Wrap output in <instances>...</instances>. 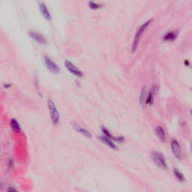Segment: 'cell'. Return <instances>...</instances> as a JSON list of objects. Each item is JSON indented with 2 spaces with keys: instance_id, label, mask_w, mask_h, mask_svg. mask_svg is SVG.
I'll return each mask as SVG.
<instances>
[{
  "instance_id": "obj_18",
  "label": "cell",
  "mask_w": 192,
  "mask_h": 192,
  "mask_svg": "<svg viewBox=\"0 0 192 192\" xmlns=\"http://www.w3.org/2000/svg\"><path fill=\"white\" fill-rule=\"evenodd\" d=\"M7 192H17V190L13 186H10L7 190Z\"/></svg>"
},
{
  "instance_id": "obj_14",
  "label": "cell",
  "mask_w": 192,
  "mask_h": 192,
  "mask_svg": "<svg viewBox=\"0 0 192 192\" xmlns=\"http://www.w3.org/2000/svg\"><path fill=\"white\" fill-rule=\"evenodd\" d=\"M176 34L174 32H168V33H167L164 35V40H165V41H171V40L174 39L176 38Z\"/></svg>"
},
{
  "instance_id": "obj_3",
  "label": "cell",
  "mask_w": 192,
  "mask_h": 192,
  "mask_svg": "<svg viewBox=\"0 0 192 192\" xmlns=\"http://www.w3.org/2000/svg\"><path fill=\"white\" fill-rule=\"evenodd\" d=\"M151 22H152V20H149L148 21H146V23H144L140 27L139 29L138 30V32H137V33H136L135 35V37H134V43H133V45H132V52L135 51L136 47H137V45H138V42H139L141 35H142L143 32H144V30L146 29V28L149 26V24L151 23Z\"/></svg>"
},
{
  "instance_id": "obj_8",
  "label": "cell",
  "mask_w": 192,
  "mask_h": 192,
  "mask_svg": "<svg viewBox=\"0 0 192 192\" xmlns=\"http://www.w3.org/2000/svg\"><path fill=\"white\" fill-rule=\"evenodd\" d=\"M39 9L42 11V15L44 17L47 19V20H50L51 18V16H50V14L49 12V10L47 8L46 5L43 2H39Z\"/></svg>"
},
{
  "instance_id": "obj_7",
  "label": "cell",
  "mask_w": 192,
  "mask_h": 192,
  "mask_svg": "<svg viewBox=\"0 0 192 192\" xmlns=\"http://www.w3.org/2000/svg\"><path fill=\"white\" fill-rule=\"evenodd\" d=\"M29 33L30 36L33 38L34 40H35L37 42H38V43L44 44L45 42H46V39L44 38V37L42 35H41L40 33H38V32L32 31V32H29Z\"/></svg>"
},
{
  "instance_id": "obj_13",
  "label": "cell",
  "mask_w": 192,
  "mask_h": 192,
  "mask_svg": "<svg viewBox=\"0 0 192 192\" xmlns=\"http://www.w3.org/2000/svg\"><path fill=\"white\" fill-rule=\"evenodd\" d=\"M140 103L142 105H144L146 104V88L143 87L142 90V92H141L140 95Z\"/></svg>"
},
{
  "instance_id": "obj_12",
  "label": "cell",
  "mask_w": 192,
  "mask_h": 192,
  "mask_svg": "<svg viewBox=\"0 0 192 192\" xmlns=\"http://www.w3.org/2000/svg\"><path fill=\"white\" fill-rule=\"evenodd\" d=\"M11 129L16 133H18L20 131V124L17 123V121L15 119H12L11 120Z\"/></svg>"
},
{
  "instance_id": "obj_1",
  "label": "cell",
  "mask_w": 192,
  "mask_h": 192,
  "mask_svg": "<svg viewBox=\"0 0 192 192\" xmlns=\"http://www.w3.org/2000/svg\"><path fill=\"white\" fill-rule=\"evenodd\" d=\"M47 106L50 110V118H51V122L53 125H57L59 121V114L58 110H57V106L55 105V103L51 99H48L47 101Z\"/></svg>"
},
{
  "instance_id": "obj_15",
  "label": "cell",
  "mask_w": 192,
  "mask_h": 192,
  "mask_svg": "<svg viewBox=\"0 0 192 192\" xmlns=\"http://www.w3.org/2000/svg\"><path fill=\"white\" fill-rule=\"evenodd\" d=\"M173 173H174V175H175V176L176 177V179H178L179 181H184L185 180V177H184V176L182 175V173L180 172V171H178L177 169H175L173 171Z\"/></svg>"
},
{
  "instance_id": "obj_2",
  "label": "cell",
  "mask_w": 192,
  "mask_h": 192,
  "mask_svg": "<svg viewBox=\"0 0 192 192\" xmlns=\"http://www.w3.org/2000/svg\"><path fill=\"white\" fill-rule=\"evenodd\" d=\"M152 157H153V161H155V163L160 168L164 170L167 169V163H166V160L162 154H161L160 153H158V152H153V154H152Z\"/></svg>"
},
{
  "instance_id": "obj_9",
  "label": "cell",
  "mask_w": 192,
  "mask_h": 192,
  "mask_svg": "<svg viewBox=\"0 0 192 192\" xmlns=\"http://www.w3.org/2000/svg\"><path fill=\"white\" fill-rule=\"evenodd\" d=\"M73 127L75 128V129L76 130L77 132L80 133V134H82L83 135L86 136V137H87V138H91L92 137L91 133L88 131L87 129H86V128H84L82 127V126L76 124V123H73Z\"/></svg>"
},
{
  "instance_id": "obj_4",
  "label": "cell",
  "mask_w": 192,
  "mask_h": 192,
  "mask_svg": "<svg viewBox=\"0 0 192 192\" xmlns=\"http://www.w3.org/2000/svg\"><path fill=\"white\" fill-rule=\"evenodd\" d=\"M171 149L174 155L179 159H182L183 158V151L180 144L176 139H173L171 141Z\"/></svg>"
},
{
  "instance_id": "obj_11",
  "label": "cell",
  "mask_w": 192,
  "mask_h": 192,
  "mask_svg": "<svg viewBox=\"0 0 192 192\" xmlns=\"http://www.w3.org/2000/svg\"><path fill=\"white\" fill-rule=\"evenodd\" d=\"M156 134H157L158 138L161 140H162V141L165 140L166 134H165V131H164V130L163 128H161V126H158V127L156 128Z\"/></svg>"
},
{
  "instance_id": "obj_5",
  "label": "cell",
  "mask_w": 192,
  "mask_h": 192,
  "mask_svg": "<svg viewBox=\"0 0 192 192\" xmlns=\"http://www.w3.org/2000/svg\"><path fill=\"white\" fill-rule=\"evenodd\" d=\"M44 60L47 68L49 69V71L50 72H52V73H58L59 71V68L50 57L47 56V57H45Z\"/></svg>"
},
{
  "instance_id": "obj_17",
  "label": "cell",
  "mask_w": 192,
  "mask_h": 192,
  "mask_svg": "<svg viewBox=\"0 0 192 192\" xmlns=\"http://www.w3.org/2000/svg\"><path fill=\"white\" fill-rule=\"evenodd\" d=\"M89 5H90V8H92V9H99V8H101L102 5H101V4H98V3H95V2H90V3H89Z\"/></svg>"
},
{
  "instance_id": "obj_16",
  "label": "cell",
  "mask_w": 192,
  "mask_h": 192,
  "mask_svg": "<svg viewBox=\"0 0 192 192\" xmlns=\"http://www.w3.org/2000/svg\"><path fill=\"white\" fill-rule=\"evenodd\" d=\"M153 102V92L150 91L149 92V95L146 97V104L147 105H152Z\"/></svg>"
},
{
  "instance_id": "obj_6",
  "label": "cell",
  "mask_w": 192,
  "mask_h": 192,
  "mask_svg": "<svg viewBox=\"0 0 192 192\" xmlns=\"http://www.w3.org/2000/svg\"><path fill=\"white\" fill-rule=\"evenodd\" d=\"M65 68H66L71 74H73V75L78 77H80L83 75V72H82L79 68H77V66H75L73 63H71V62L66 60V61L65 62Z\"/></svg>"
},
{
  "instance_id": "obj_10",
  "label": "cell",
  "mask_w": 192,
  "mask_h": 192,
  "mask_svg": "<svg viewBox=\"0 0 192 192\" xmlns=\"http://www.w3.org/2000/svg\"><path fill=\"white\" fill-rule=\"evenodd\" d=\"M100 139H101L103 142L105 143L107 146H109L110 147L112 148V149H117V147H116V146L115 145L114 143L113 142V140H112L111 139H110V138H108L107 137H106V136L105 135L101 136V137H100Z\"/></svg>"
}]
</instances>
